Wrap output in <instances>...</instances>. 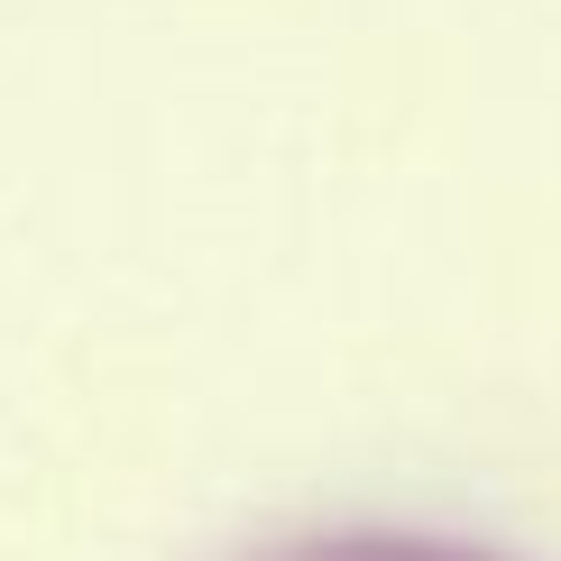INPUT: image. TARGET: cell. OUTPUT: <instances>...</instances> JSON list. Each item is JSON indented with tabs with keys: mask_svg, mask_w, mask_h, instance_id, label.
<instances>
[{
	"mask_svg": "<svg viewBox=\"0 0 561 561\" xmlns=\"http://www.w3.org/2000/svg\"><path fill=\"white\" fill-rule=\"evenodd\" d=\"M203 561H552L543 543L460 516V506H405V497H341V506H286L240 534H221Z\"/></svg>",
	"mask_w": 561,
	"mask_h": 561,
	"instance_id": "obj_1",
	"label": "cell"
}]
</instances>
